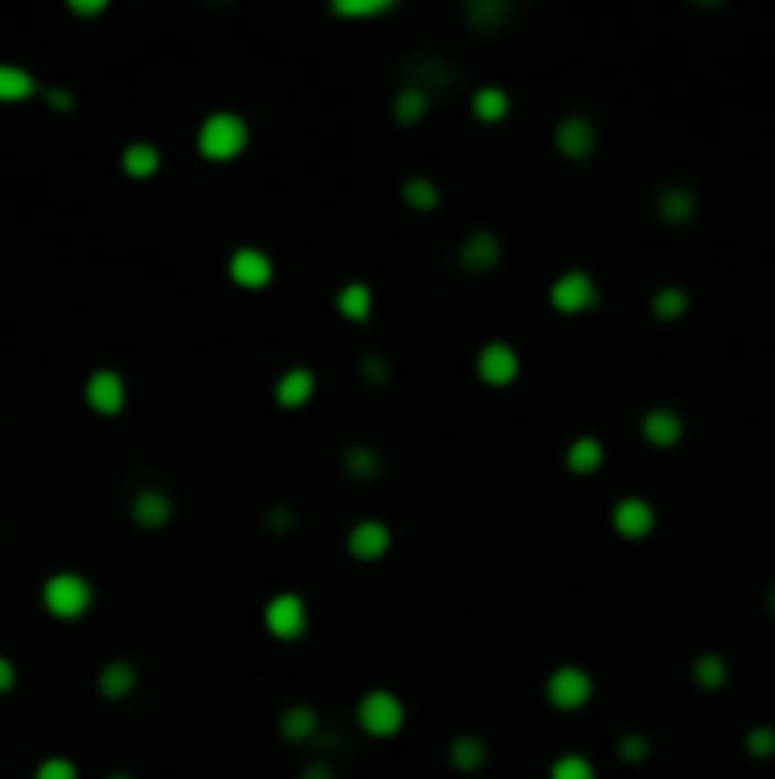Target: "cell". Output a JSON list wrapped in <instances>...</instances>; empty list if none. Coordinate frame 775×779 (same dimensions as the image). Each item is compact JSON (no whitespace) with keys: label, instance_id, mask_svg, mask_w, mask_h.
Returning a JSON list of instances; mask_svg holds the SVG:
<instances>
[{"label":"cell","instance_id":"44","mask_svg":"<svg viewBox=\"0 0 775 779\" xmlns=\"http://www.w3.org/2000/svg\"><path fill=\"white\" fill-rule=\"evenodd\" d=\"M107 779H134V776H126V772H110Z\"/></svg>","mask_w":775,"mask_h":779},{"label":"cell","instance_id":"42","mask_svg":"<svg viewBox=\"0 0 775 779\" xmlns=\"http://www.w3.org/2000/svg\"><path fill=\"white\" fill-rule=\"evenodd\" d=\"M297 779H335V768L327 765V760H308Z\"/></svg>","mask_w":775,"mask_h":779},{"label":"cell","instance_id":"21","mask_svg":"<svg viewBox=\"0 0 775 779\" xmlns=\"http://www.w3.org/2000/svg\"><path fill=\"white\" fill-rule=\"evenodd\" d=\"M605 465V445H601L593 434H582L566 445V472L571 476H593Z\"/></svg>","mask_w":775,"mask_h":779},{"label":"cell","instance_id":"11","mask_svg":"<svg viewBox=\"0 0 775 779\" xmlns=\"http://www.w3.org/2000/svg\"><path fill=\"white\" fill-rule=\"evenodd\" d=\"M347 552H350V559H358V563L384 559V555L392 552V529H388L381 517L358 521V525L347 533Z\"/></svg>","mask_w":775,"mask_h":779},{"label":"cell","instance_id":"43","mask_svg":"<svg viewBox=\"0 0 775 779\" xmlns=\"http://www.w3.org/2000/svg\"><path fill=\"white\" fill-rule=\"evenodd\" d=\"M768 612H772V616H775V586H772V589H768Z\"/></svg>","mask_w":775,"mask_h":779},{"label":"cell","instance_id":"8","mask_svg":"<svg viewBox=\"0 0 775 779\" xmlns=\"http://www.w3.org/2000/svg\"><path fill=\"white\" fill-rule=\"evenodd\" d=\"M229 281L240 289H247V294H258V289H266L274 281V259L263 252V247H236V252L229 255Z\"/></svg>","mask_w":775,"mask_h":779},{"label":"cell","instance_id":"27","mask_svg":"<svg viewBox=\"0 0 775 779\" xmlns=\"http://www.w3.org/2000/svg\"><path fill=\"white\" fill-rule=\"evenodd\" d=\"M487 741L479 738V734H460V738H453L449 746V765L456 772H479V768L487 765Z\"/></svg>","mask_w":775,"mask_h":779},{"label":"cell","instance_id":"18","mask_svg":"<svg viewBox=\"0 0 775 779\" xmlns=\"http://www.w3.org/2000/svg\"><path fill=\"white\" fill-rule=\"evenodd\" d=\"M654 210H658V217L666 221V225H688V221L700 213V199H696L692 186L673 183L654 199Z\"/></svg>","mask_w":775,"mask_h":779},{"label":"cell","instance_id":"37","mask_svg":"<svg viewBox=\"0 0 775 779\" xmlns=\"http://www.w3.org/2000/svg\"><path fill=\"white\" fill-rule=\"evenodd\" d=\"M34 779H81V772L68 757H46L34 768Z\"/></svg>","mask_w":775,"mask_h":779},{"label":"cell","instance_id":"39","mask_svg":"<svg viewBox=\"0 0 775 779\" xmlns=\"http://www.w3.org/2000/svg\"><path fill=\"white\" fill-rule=\"evenodd\" d=\"M68 12L81 15V20H92V15L107 12V0H68Z\"/></svg>","mask_w":775,"mask_h":779},{"label":"cell","instance_id":"13","mask_svg":"<svg viewBox=\"0 0 775 779\" xmlns=\"http://www.w3.org/2000/svg\"><path fill=\"white\" fill-rule=\"evenodd\" d=\"M129 517H134L137 529H163L171 517H176V502H171L168 491L160 487H141V491L129 499Z\"/></svg>","mask_w":775,"mask_h":779},{"label":"cell","instance_id":"2","mask_svg":"<svg viewBox=\"0 0 775 779\" xmlns=\"http://www.w3.org/2000/svg\"><path fill=\"white\" fill-rule=\"evenodd\" d=\"M92 601H96V589L81 570H57L42 581V609L62 623L84 620L92 612Z\"/></svg>","mask_w":775,"mask_h":779},{"label":"cell","instance_id":"38","mask_svg":"<svg viewBox=\"0 0 775 779\" xmlns=\"http://www.w3.org/2000/svg\"><path fill=\"white\" fill-rule=\"evenodd\" d=\"M297 529V513H293L289 506H274V510H266V533H278V536H286Z\"/></svg>","mask_w":775,"mask_h":779},{"label":"cell","instance_id":"35","mask_svg":"<svg viewBox=\"0 0 775 779\" xmlns=\"http://www.w3.org/2000/svg\"><path fill=\"white\" fill-rule=\"evenodd\" d=\"M616 753H619V760H624V765H646V760H650V753H654V746H650V738H646V734L627 730L624 738L616 741Z\"/></svg>","mask_w":775,"mask_h":779},{"label":"cell","instance_id":"30","mask_svg":"<svg viewBox=\"0 0 775 779\" xmlns=\"http://www.w3.org/2000/svg\"><path fill=\"white\" fill-rule=\"evenodd\" d=\"M400 194H403V202H407V210H415V213H434L437 205H442V191H437V183L429 175H407Z\"/></svg>","mask_w":775,"mask_h":779},{"label":"cell","instance_id":"25","mask_svg":"<svg viewBox=\"0 0 775 779\" xmlns=\"http://www.w3.org/2000/svg\"><path fill=\"white\" fill-rule=\"evenodd\" d=\"M39 81L23 65L0 62V103H28L39 96Z\"/></svg>","mask_w":775,"mask_h":779},{"label":"cell","instance_id":"22","mask_svg":"<svg viewBox=\"0 0 775 779\" xmlns=\"http://www.w3.org/2000/svg\"><path fill=\"white\" fill-rule=\"evenodd\" d=\"M373 289L365 286V281H347V286L339 289V297H335V308H339L342 320L350 323H369V316H373Z\"/></svg>","mask_w":775,"mask_h":779},{"label":"cell","instance_id":"4","mask_svg":"<svg viewBox=\"0 0 775 779\" xmlns=\"http://www.w3.org/2000/svg\"><path fill=\"white\" fill-rule=\"evenodd\" d=\"M548 301L559 316H585V312H593V308L601 305V289H597V281H593L590 270L571 267V270H563L555 281H551Z\"/></svg>","mask_w":775,"mask_h":779},{"label":"cell","instance_id":"12","mask_svg":"<svg viewBox=\"0 0 775 779\" xmlns=\"http://www.w3.org/2000/svg\"><path fill=\"white\" fill-rule=\"evenodd\" d=\"M654 525H658V510L639 494H627L613 506V529L624 541H643V536L654 533Z\"/></svg>","mask_w":775,"mask_h":779},{"label":"cell","instance_id":"40","mask_svg":"<svg viewBox=\"0 0 775 779\" xmlns=\"http://www.w3.org/2000/svg\"><path fill=\"white\" fill-rule=\"evenodd\" d=\"M42 99H46L54 110H73L76 107V96L73 92H65V88H46L42 92Z\"/></svg>","mask_w":775,"mask_h":779},{"label":"cell","instance_id":"20","mask_svg":"<svg viewBox=\"0 0 775 779\" xmlns=\"http://www.w3.org/2000/svg\"><path fill=\"white\" fill-rule=\"evenodd\" d=\"M160 164H163V157L152 141H129L123 149V171L129 179H137V183H149V179L160 171Z\"/></svg>","mask_w":775,"mask_h":779},{"label":"cell","instance_id":"6","mask_svg":"<svg viewBox=\"0 0 775 779\" xmlns=\"http://www.w3.org/2000/svg\"><path fill=\"white\" fill-rule=\"evenodd\" d=\"M263 623L278 643H297L308 631V605L300 594H274L270 601L263 605Z\"/></svg>","mask_w":775,"mask_h":779},{"label":"cell","instance_id":"33","mask_svg":"<svg viewBox=\"0 0 775 779\" xmlns=\"http://www.w3.org/2000/svg\"><path fill=\"white\" fill-rule=\"evenodd\" d=\"M742 746H745V753H749L753 760H768V757H775V726H768V723L749 726Z\"/></svg>","mask_w":775,"mask_h":779},{"label":"cell","instance_id":"15","mask_svg":"<svg viewBox=\"0 0 775 779\" xmlns=\"http://www.w3.org/2000/svg\"><path fill=\"white\" fill-rule=\"evenodd\" d=\"M312 396H316V373L305 370V365H293V370H286L278 381H274V404H278L282 410L308 407L312 404Z\"/></svg>","mask_w":775,"mask_h":779},{"label":"cell","instance_id":"16","mask_svg":"<svg viewBox=\"0 0 775 779\" xmlns=\"http://www.w3.org/2000/svg\"><path fill=\"white\" fill-rule=\"evenodd\" d=\"M643 441L654 445V449H673V445L684 438V418L677 415L673 407H650L639 423Z\"/></svg>","mask_w":775,"mask_h":779},{"label":"cell","instance_id":"17","mask_svg":"<svg viewBox=\"0 0 775 779\" xmlns=\"http://www.w3.org/2000/svg\"><path fill=\"white\" fill-rule=\"evenodd\" d=\"M320 715H316V707L308 704H293L282 712L278 718V734L289 741V746H308V741H320Z\"/></svg>","mask_w":775,"mask_h":779},{"label":"cell","instance_id":"9","mask_svg":"<svg viewBox=\"0 0 775 779\" xmlns=\"http://www.w3.org/2000/svg\"><path fill=\"white\" fill-rule=\"evenodd\" d=\"M126 399H129V388H126V376L118 370H96L88 376V384H84V404L103 418L123 415Z\"/></svg>","mask_w":775,"mask_h":779},{"label":"cell","instance_id":"26","mask_svg":"<svg viewBox=\"0 0 775 779\" xmlns=\"http://www.w3.org/2000/svg\"><path fill=\"white\" fill-rule=\"evenodd\" d=\"M392 115L400 126H418L429 115V92L418 88V84H403L392 99Z\"/></svg>","mask_w":775,"mask_h":779},{"label":"cell","instance_id":"41","mask_svg":"<svg viewBox=\"0 0 775 779\" xmlns=\"http://www.w3.org/2000/svg\"><path fill=\"white\" fill-rule=\"evenodd\" d=\"M15 677H20V673H15V662L0 654V696H8V692L15 689Z\"/></svg>","mask_w":775,"mask_h":779},{"label":"cell","instance_id":"24","mask_svg":"<svg viewBox=\"0 0 775 779\" xmlns=\"http://www.w3.org/2000/svg\"><path fill=\"white\" fill-rule=\"evenodd\" d=\"M137 689V665L126 658H115L99 670V696L103 700H126Z\"/></svg>","mask_w":775,"mask_h":779},{"label":"cell","instance_id":"19","mask_svg":"<svg viewBox=\"0 0 775 779\" xmlns=\"http://www.w3.org/2000/svg\"><path fill=\"white\" fill-rule=\"evenodd\" d=\"M510 110H513L510 92L498 88V84H484V88L471 92V115H476L484 126H498Z\"/></svg>","mask_w":775,"mask_h":779},{"label":"cell","instance_id":"28","mask_svg":"<svg viewBox=\"0 0 775 779\" xmlns=\"http://www.w3.org/2000/svg\"><path fill=\"white\" fill-rule=\"evenodd\" d=\"M692 681L700 684L703 692L726 689V681H730V662H726L722 654H714V650H703V654H696V662H692Z\"/></svg>","mask_w":775,"mask_h":779},{"label":"cell","instance_id":"23","mask_svg":"<svg viewBox=\"0 0 775 779\" xmlns=\"http://www.w3.org/2000/svg\"><path fill=\"white\" fill-rule=\"evenodd\" d=\"M342 472L358 479V483L376 479L384 472V452L373 449V445H347V449H342Z\"/></svg>","mask_w":775,"mask_h":779},{"label":"cell","instance_id":"29","mask_svg":"<svg viewBox=\"0 0 775 779\" xmlns=\"http://www.w3.org/2000/svg\"><path fill=\"white\" fill-rule=\"evenodd\" d=\"M513 15L510 4H502V0H471V4H464V20L471 23L476 31H498L506 20Z\"/></svg>","mask_w":775,"mask_h":779},{"label":"cell","instance_id":"10","mask_svg":"<svg viewBox=\"0 0 775 779\" xmlns=\"http://www.w3.org/2000/svg\"><path fill=\"white\" fill-rule=\"evenodd\" d=\"M476 373L487 388H510L517 376H521V354H517L510 342H487L476 354Z\"/></svg>","mask_w":775,"mask_h":779},{"label":"cell","instance_id":"31","mask_svg":"<svg viewBox=\"0 0 775 779\" xmlns=\"http://www.w3.org/2000/svg\"><path fill=\"white\" fill-rule=\"evenodd\" d=\"M688 308H692V297H688V289H680V286H661L658 294L650 297V312H654V320H661V323L680 320Z\"/></svg>","mask_w":775,"mask_h":779},{"label":"cell","instance_id":"3","mask_svg":"<svg viewBox=\"0 0 775 779\" xmlns=\"http://www.w3.org/2000/svg\"><path fill=\"white\" fill-rule=\"evenodd\" d=\"M358 726L369 738H395L407 723V707L392 689H369L354 707Z\"/></svg>","mask_w":775,"mask_h":779},{"label":"cell","instance_id":"32","mask_svg":"<svg viewBox=\"0 0 775 779\" xmlns=\"http://www.w3.org/2000/svg\"><path fill=\"white\" fill-rule=\"evenodd\" d=\"M548 779H597V768H593V760L582 757V753H563V757L551 765Z\"/></svg>","mask_w":775,"mask_h":779},{"label":"cell","instance_id":"14","mask_svg":"<svg viewBox=\"0 0 775 779\" xmlns=\"http://www.w3.org/2000/svg\"><path fill=\"white\" fill-rule=\"evenodd\" d=\"M456 259H460V267L468 274H487L502 263V239H498L495 233H487V228L468 233L460 244V252H456Z\"/></svg>","mask_w":775,"mask_h":779},{"label":"cell","instance_id":"1","mask_svg":"<svg viewBox=\"0 0 775 779\" xmlns=\"http://www.w3.org/2000/svg\"><path fill=\"white\" fill-rule=\"evenodd\" d=\"M252 145V126H247L244 115L236 110H210V115L198 122L194 134V149L202 160L210 164H232L240 160Z\"/></svg>","mask_w":775,"mask_h":779},{"label":"cell","instance_id":"7","mask_svg":"<svg viewBox=\"0 0 775 779\" xmlns=\"http://www.w3.org/2000/svg\"><path fill=\"white\" fill-rule=\"evenodd\" d=\"M597 141L601 134L590 115H566L563 122L555 126V152L563 160H574V164L590 160L593 152H597Z\"/></svg>","mask_w":775,"mask_h":779},{"label":"cell","instance_id":"34","mask_svg":"<svg viewBox=\"0 0 775 779\" xmlns=\"http://www.w3.org/2000/svg\"><path fill=\"white\" fill-rule=\"evenodd\" d=\"M331 12L342 20H373V15L392 12V4L388 0H339V4H331Z\"/></svg>","mask_w":775,"mask_h":779},{"label":"cell","instance_id":"36","mask_svg":"<svg viewBox=\"0 0 775 779\" xmlns=\"http://www.w3.org/2000/svg\"><path fill=\"white\" fill-rule=\"evenodd\" d=\"M358 376L369 384V388H381V384H388V376H392V370H388V358L384 354H361L358 358Z\"/></svg>","mask_w":775,"mask_h":779},{"label":"cell","instance_id":"5","mask_svg":"<svg viewBox=\"0 0 775 779\" xmlns=\"http://www.w3.org/2000/svg\"><path fill=\"white\" fill-rule=\"evenodd\" d=\"M544 696L555 712H582L593 700V677L582 665H555L544 681Z\"/></svg>","mask_w":775,"mask_h":779}]
</instances>
